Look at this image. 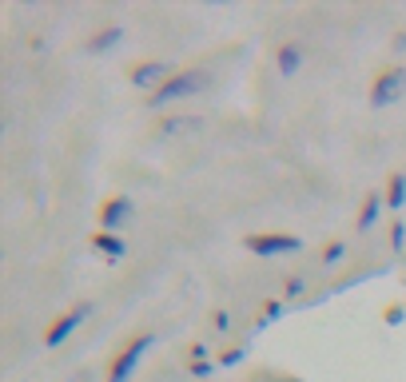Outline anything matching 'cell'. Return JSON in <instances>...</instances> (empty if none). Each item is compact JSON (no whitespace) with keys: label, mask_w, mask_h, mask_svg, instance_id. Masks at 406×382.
Wrapping results in <instances>:
<instances>
[{"label":"cell","mask_w":406,"mask_h":382,"mask_svg":"<svg viewBox=\"0 0 406 382\" xmlns=\"http://www.w3.org/2000/svg\"><path fill=\"white\" fill-rule=\"evenodd\" d=\"M199 84H203V76H175V80H168V84L155 88L152 104H168V100H175V96H187V92H195Z\"/></svg>","instance_id":"obj_1"},{"label":"cell","mask_w":406,"mask_h":382,"mask_svg":"<svg viewBox=\"0 0 406 382\" xmlns=\"http://www.w3.org/2000/svg\"><path fill=\"white\" fill-rule=\"evenodd\" d=\"M247 247L255 255H275V251H295L299 243L287 239V235H255V239H247Z\"/></svg>","instance_id":"obj_2"},{"label":"cell","mask_w":406,"mask_h":382,"mask_svg":"<svg viewBox=\"0 0 406 382\" xmlns=\"http://www.w3.org/2000/svg\"><path fill=\"white\" fill-rule=\"evenodd\" d=\"M402 84H406V72H386L383 80L375 84V104H390Z\"/></svg>","instance_id":"obj_3"},{"label":"cell","mask_w":406,"mask_h":382,"mask_svg":"<svg viewBox=\"0 0 406 382\" xmlns=\"http://www.w3.org/2000/svg\"><path fill=\"white\" fill-rule=\"evenodd\" d=\"M148 342H152V339H140V342L132 346V351H128L120 362H116V366H112V382H124V378H128V371L136 366V359H140V354L148 351Z\"/></svg>","instance_id":"obj_4"},{"label":"cell","mask_w":406,"mask_h":382,"mask_svg":"<svg viewBox=\"0 0 406 382\" xmlns=\"http://www.w3.org/2000/svg\"><path fill=\"white\" fill-rule=\"evenodd\" d=\"M80 319H84V311H76V315H68V319H64L60 327H52V334H48V342H52V346H56V342H60L64 334H72V327H76Z\"/></svg>","instance_id":"obj_5"},{"label":"cell","mask_w":406,"mask_h":382,"mask_svg":"<svg viewBox=\"0 0 406 382\" xmlns=\"http://www.w3.org/2000/svg\"><path fill=\"white\" fill-rule=\"evenodd\" d=\"M132 212V207H128V200H116L112 207H108V212H104V227H116V223L124 219V215Z\"/></svg>","instance_id":"obj_6"},{"label":"cell","mask_w":406,"mask_h":382,"mask_svg":"<svg viewBox=\"0 0 406 382\" xmlns=\"http://www.w3.org/2000/svg\"><path fill=\"white\" fill-rule=\"evenodd\" d=\"M155 76H163V68H160V64H143V68L136 72V84H152Z\"/></svg>","instance_id":"obj_7"},{"label":"cell","mask_w":406,"mask_h":382,"mask_svg":"<svg viewBox=\"0 0 406 382\" xmlns=\"http://www.w3.org/2000/svg\"><path fill=\"white\" fill-rule=\"evenodd\" d=\"M279 64H283V72H295V64H299V48H283L279 52Z\"/></svg>","instance_id":"obj_8"},{"label":"cell","mask_w":406,"mask_h":382,"mask_svg":"<svg viewBox=\"0 0 406 382\" xmlns=\"http://www.w3.org/2000/svg\"><path fill=\"white\" fill-rule=\"evenodd\" d=\"M96 247H100V251H108V255H124V247L116 239H108V235H100V239H96Z\"/></svg>","instance_id":"obj_9"},{"label":"cell","mask_w":406,"mask_h":382,"mask_svg":"<svg viewBox=\"0 0 406 382\" xmlns=\"http://www.w3.org/2000/svg\"><path fill=\"white\" fill-rule=\"evenodd\" d=\"M406 200V180H402V175H398V180H395V187H390V203H395V207H398V203H402Z\"/></svg>","instance_id":"obj_10"},{"label":"cell","mask_w":406,"mask_h":382,"mask_svg":"<svg viewBox=\"0 0 406 382\" xmlns=\"http://www.w3.org/2000/svg\"><path fill=\"white\" fill-rule=\"evenodd\" d=\"M375 212H378V200L371 203V207H366V215H363V227H371V219H375Z\"/></svg>","instance_id":"obj_11"}]
</instances>
